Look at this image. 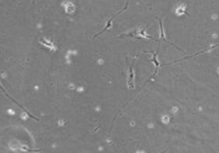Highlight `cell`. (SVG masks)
Instances as JSON below:
<instances>
[{
  "label": "cell",
  "mask_w": 219,
  "mask_h": 153,
  "mask_svg": "<svg viewBox=\"0 0 219 153\" xmlns=\"http://www.w3.org/2000/svg\"><path fill=\"white\" fill-rule=\"evenodd\" d=\"M126 36H130V37H141V38H148V39H152L154 40V41H158L156 39H154V37H151V36H148V35L146 34L144 27L141 28L140 30H138V31L136 30V31L131 33V34H126Z\"/></svg>",
  "instance_id": "6da1fadb"
},
{
  "label": "cell",
  "mask_w": 219,
  "mask_h": 153,
  "mask_svg": "<svg viewBox=\"0 0 219 153\" xmlns=\"http://www.w3.org/2000/svg\"><path fill=\"white\" fill-rule=\"evenodd\" d=\"M159 23H160V30H161V39L163 40L164 41H165V32H164L163 30V25H162V22H161V20H159Z\"/></svg>",
  "instance_id": "3957f363"
},
{
  "label": "cell",
  "mask_w": 219,
  "mask_h": 153,
  "mask_svg": "<svg viewBox=\"0 0 219 153\" xmlns=\"http://www.w3.org/2000/svg\"><path fill=\"white\" fill-rule=\"evenodd\" d=\"M133 62L130 68V79H129L128 85L129 88H134V74H133Z\"/></svg>",
  "instance_id": "7a4b0ae2"
}]
</instances>
